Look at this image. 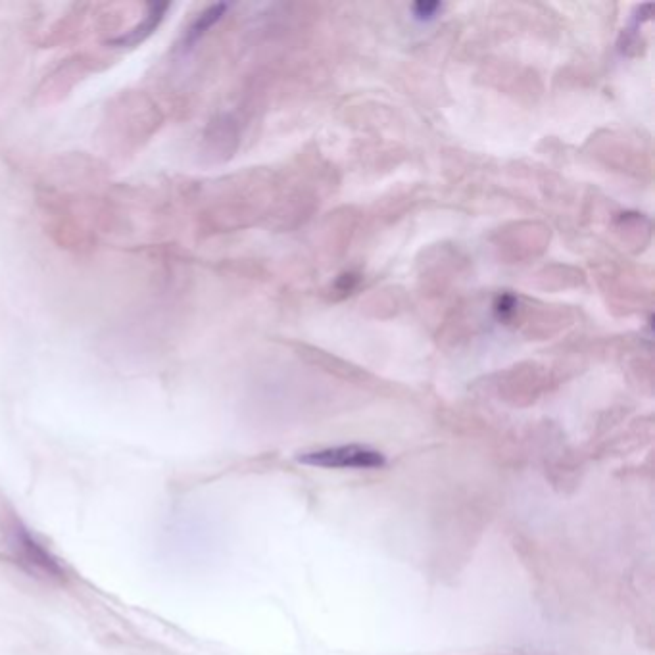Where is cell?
I'll list each match as a JSON object with an SVG mask.
<instances>
[{
  "instance_id": "obj_1",
  "label": "cell",
  "mask_w": 655,
  "mask_h": 655,
  "mask_svg": "<svg viewBox=\"0 0 655 655\" xmlns=\"http://www.w3.org/2000/svg\"><path fill=\"white\" fill-rule=\"evenodd\" d=\"M10 550L18 563L31 575L47 581H64L66 569L62 563L50 554L49 550L35 540V536L25 531L24 527H14L10 533Z\"/></svg>"
},
{
  "instance_id": "obj_2",
  "label": "cell",
  "mask_w": 655,
  "mask_h": 655,
  "mask_svg": "<svg viewBox=\"0 0 655 655\" xmlns=\"http://www.w3.org/2000/svg\"><path fill=\"white\" fill-rule=\"evenodd\" d=\"M298 461L323 469H375L385 465V456L367 446L348 444L302 454Z\"/></svg>"
},
{
  "instance_id": "obj_3",
  "label": "cell",
  "mask_w": 655,
  "mask_h": 655,
  "mask_svg": "<svg viewBox=\"0 0 655 655\" xmlns=\"http://www.w3.org/2000/svg\"><path fill=\"white\" fill-rule=\"evenodd\" d=\"M438 8H440L438 2H417L413 6V12H415V16L419 20H429V18H433L437 14Z\"/></svg>"
},
{
  "instance_id": "obj_4",
  "label": "cell",
  "mask_w": 655,
  "mask_h": 655,
  "mask_svg": "<svg viewBox=\"0 0 655 655\" xmlns=\"http://www.w3.org/2000/svg\"><path fill=\"white\" fill-rule=\"evenodd\" d=\"M154 27V18H148V22H146L145 25H143V35H146V33H150V29ZM139 31H141V27L139 29H135L133 33H131V37H127V39H120L118 43H137V37H139Z\"/></svg>"
},
{
  "instance_id": "obj_5",
  "label": "cell",
  "mask_w": 655,
  "mask_h": 655,
  "mask_svg": "<svg viewBox=\"0 0 655 655\" xmlns=\"http://www.w3.org/2000/svg\"><path fill=\"white\" fill-rule=\"evenodd\" d=\"M511 306H513V300L506 296V298H502V302H500V306H498L496 310H498L502 316L506 317L508 314H511Z\"/></svg>"
}]
</instances>
